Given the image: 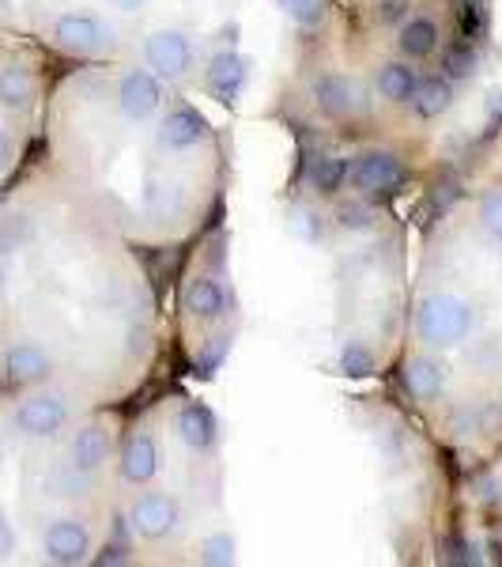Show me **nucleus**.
Returning <instances> with one entry per match:
<instances>
[{
  "instance_id": "7ed1b4c3",
  "label": "nucleus",
  "mask_w": 502,
  "mask_h": 567,
  "mask_svg": "<svg viewBox=\"0 0 502 567\" xmlns=\"http://www.w3.org/2000/svg\"><path fill=\"white\" fill-rule=\"evenodd\" d=\"M45 39L57 50L72 53V58H95V53L114 50L117 31L98 12H91V8H61L45 23Z\"/></svg>"
},
{
  "instance_id": "f8f14e48",
  "label": "nucleus",
  "mask_w": 502,
  "mask_h": 567,
  "mask_svg": "<svg viewBox=\"0 0 502 567\" xmlns=\"http://www.w3.org/2000/svg\"><path fill=\"white\" fill-rule=\"evenodd\" d=\"M159 473V446L148 432H136L122 446V477L129 484H148Z\"/></svg>"
},
{
  "instance_id": "0eeeda50",
  "label": "nucleus",
  "mask_w": 502,
  "mask_h": 567,
  "mask_svg": "<svg viewBox=\"0 0 502 567\" xmlns=\"http://www.w3.org/2000/svg\"><path fill=\"white\" fill-rule=\"evenodd\" d=\"M129 526L144 542H163L178 529V503L167 492H140L129 507Z\"/></svg>"
},
{
  "instance_id": "20e7f679",
  "label": "nucleus",
  "mask_w": 502,
  "mask_h": 567,
  "mask_svg": "<svg viewBox=\"0 0 502 567\" xmlns=\"http://www.w3.org/2000/svg\"><path fill=\"white\" fill-rule=\"evenodd\" d=\"M87 556H91V529L80 515H57L42 529L39 560L72 567V564H84Z\"/></svg>"
},
{
  "instance_id": "a211bd4d",
  "label": "nucleus",
  "mask_w": 502,
  "mask_h": 567,
  "mask_svg": "<svg viewBox=\"0 0 502 567\" xmlns=\"http://www.w3.org/2000/svg\"><path fill=\"white\" fill-rule=\"evenodd\" d=\"M419 87V76L412 65H400V61H389V65L378 69V95L386 103H412Z\"/></svg>"
},
{
  "instance_id": "2eb2a0df",
  "label": "nucleus",
  "mask_w": 502,
  "mask_h": 567,
  "mask_svg": "<svg viewBox=\"0 0 502 567\" xmlns=\"http://www.w3.org/2000/svg\"><path fill=\"white\" fill-rule=\"evenodd\" d=\"M181 299H186L189 315L200 318V322H219L227 315V291L212 277H194Z\"/></svg>"
},
{
  "instance_id": "a878e982",
  "label": "nucleus",
  "mask_w": 502,
  "mask_h": 567,
  "mask_svg": "<svg viewBox=\"0 0 502 567\" xmlns=\"http://www.w3.org/2000/svg\"><path fill=\"white\" fill-rule=\"evenodd\" d=\"M341 371L344 374H355V379H363V374L374 371V352L363 341H348L341 349Z\"/></svg>"
},
{
  "instance_id": "bb28decb",
  "label": "nucleus",
  "mask_w": 502,
  "mask_h": 567,
  "mask_svg": "<svg viewBox=\"0 0 502 567\" xmlns=\"http://www.w3.org/2000/svg\"><path fill=\"white\" fill-rule=\"evenodd\" d=\"M336 224H341L344 231H367L374 224V213L363 200H344V205H336Z\"/></svg>"
},
{
  "instance_id": "393cba45",
  "label": "nucleus",
  "mask_w": 502,
  "mask_h": 567,
  "mask_svg": "<svg viewBox=\"0 0 502 567\" xmlns=\"http://www.w3.org/2000/svg\"><path fill=\"white\" fill-rule=\"evenodd\" d=\"M442 69L450 80H469L472 72H477V50H472V42L464 45H450L442 58Z\"/></svg>"
},
{
  "instance_id": "f257e3e1",
  "label": "nucleus",
  "mask_w": 502,
  "mask_h": 567,
  "mask_svg": "<svg viewBox=\"0 0 502 567\" xmlns=\"http://www.w3.org/2000/svg\"><path fill=\"white\" fill-rule=\"evenodd\" d=\"M39 103V72L20 50L0 45V182L15 171L23 125Z\"/></svg>"
},
{
  "instance_id": "f03ea898",
  "label": "nucleus",
  "mask_w": 502,
  "mask_h": 567,
  "mask_svg": "<svg viewBox=\"0 0 502 567\" xmlns=\"http://www.w3.org/2000/svg\"><path fill=\"white\" fill-rule=\"evenodd\" d=\"M472 326H477L472 303H464L461 296H450V291L423 296L416 307V333L431 349H453V344L469 341Z\"/></svg>"
},
{
  "instance_id": "4468645a",
  "label": "nucleus",
  "mask_w": 502,
  "mask_h": 567,
  "mask_svg": "<svg viewBox=\"0 0 502 567\" xmlns=\"http://www.w3.org/2000/svg\"><path fill=\"white\" fill-rule=\"evenodd\" d=\"M245 76H250V69H245V61L234 50H223L208 61V87H212L223 103H234V99L242 95Z\"/></svg>"
},
{
  "instance_id": "412c9836",
  "label": "nucleus",
  "mask_w": 502,
  "mask_h": 567,
  "mask_svg": "<svg viewBox=\"0 0 502 567\" xmlns=\"http://www.w3.org/2000/svg\"><path fill=\"white\" fill-rule=\"evenodd\" d=\"M453 103V87L446 80H423L412 95V110L419 117H442Z\"/></svg>"
},
{
  "instance_id": "f3484780",
  "label": "nucleus",
  "mask_w": 502,
  "mask_h": 567,
  "mask_svg": "<svg viewBox=\"0 0 502 567\" xmlns=\"http://www.w3.org/2000/svg\"><path fill=\"white\" fill-rule=\"evenodd\" d=\"M438 23L435 20H427V16H412V20H405L400 23V34H397V45H400V53L405 58H431V53L438 50Z\"/></svg>"
},
{
  "instance_id": "1a4fd4ad",
  "label": "nucleus",
  "mask_w": 502,
  "mask_h": 567,
  "mask_svg": "<svg viewBox=\"0 0 502 567\" xmlns=\"http://www.w3.org/2000/svg\"><path fill=\"white\" fill-rule=\"evenodd\" d=\"M109 451H114V435H109L103 424H95V420L76 424V420H72V427H69V458L76 462L80 470L98 473L109 462Z\"/></svg>"
},
{
  "instance_id": "6e6552de",
  "label": "nucleus",
  "mask_w": 502,
  "mask_h": 567,
  "mask_svg": "<svg viewBox=\"0 0 502 567\" xmlns=\"http://www.w3.org/2000/svg\"><path fill=\"white\" fill-rule=\"evenodd\" d=\"M163 103V87H159V76L151 69H133L122 76L117 84V110H122L125 122L140 125L159 110Z\"/></svg>"
},
{
  "instance_id": "5701e85b",
  "label": "nucleus",
  "mask_w": 502,
  "mask_h": 567,
  "mask_svg": "<svg viewBox=\"0 0 502 567\" xmlns=\"http://www.w3.org/2000/svg\"><path fill=\"white\" fill-rule=\"evenodd\" d=\"M453 8H458V23H461L464 39L483 42V34H488V27H491L488 0H453Z\"/></svg>"
},
{
  "instance_id": "aec40b11",
  "label": "nucleus",
  "mask_w": 502,
  "mask_h": 567,
  "mask_svg": "<svg viewBox=\"0 0 502 567\" xmlns=\"http://www.w3.org/2000/svg\"><path fill=\"white\" fill-rule=\"evenodd\" d=\"M344 178H348V163L336 159V155H317L310 163V186H314V194L333 197L344 186Z\"/></svg>"
},
{
  "instance_id": "7c9ffc66",
  "label": "nucleus",
  "mask_w": 502,
  "mask_h": 567,
  "mask_svg": "<svg viewBox=\"0 0 502 567\" xmlns=\"http://www.w3.org/2000/svg\"><path fill=\"white\" fill-rule=\"evenodd\" d=\"M291 231L299 235V239H322V224H317V216L314 213H295L291 216Z\"/></svg>"
},
{
  "instance_id": "c85d7f7f",
  "label": "nucleus",
  "mask_w": 502,
  "mask_h": 567,
  "mask_svg": "<svg viewBox=\"0 0 502 567\" xmlns=\"http://www.w3.org/2000/svg\"><path fill=\"white\" fill-rule=\"evenodd\" d=\"M374 20H378L381 27L405 23L408 20V0H378V4H374Z\"/></svg>"
},
{
  "instance_id": "2f4dec72",
  "label": "nucleus",
  "mask_w": 502,
  "mask_h": 567,
  "mask_svg": "<svg viewBox=\"0 0 502 567\" xmlns=\"http://www.w3.org/2000/svg\"><path fill=\"white\" fill-rule=\"evenodd\" d=\"M106 4L114 8V12H125V16H129V12H140V8L148 4V0H106Z\"/></svg>"
},
{
  "instance_id": "c756f323",
  "label": "nucleus",
  "mask_w": 502,
  "mask_h": 567,
  "mask_svg": "<svg viewBox=\"0 0 502 567\" xmlns=\"http://www.w3.org/2000/svg\"><path fill=\"white\" fill-rule=\"evenodd\" d=\"M205 560H208V564H231V560H234L231 537H227V534L208 537V542H205Z\"/></svg>"
},
{
  "instance_id": "6ab92c4d",
  "label": "nucleus",
  "mask_w": 502,
  "mask_h": 567,
  "mask_svg": "<svg viewBox=\"0 0 502 567\" xmlns=\"http://www.w3.org/2000/svg\"><path fill=\"white\" fill-rule=\"evenodd\" d=\"M453 432L461 435H488V432H499L502 424V405H491V401H477V405H461L458 413H453Z\"/></svg>"
},
{
  "instance_id": "dca6fc26",
  "label": "nucleus",
  "mask_w": 502,
  "mask_h": 567,
  "mask_svg": "<svg viewBox=\"0 0 502 567\" xmlns=\"http://www.w3.org/2000/svg\"><path fill=\"white\" fill-rule=\"evenodd\" d=\"M446 379H450V371H446V363L431 360V355H416V360H408V368H405V382H408V390H412V398H419V401H435V398H442Z\"/></svg>"
},
{
  "instance_id": "ddd939ff",
  "label": "nucleus",
  "mask_w": 502,
  "mask_h": 567,
  "mask_svg": "<svg viewBox=\"0 0 502 567\" xmlns=\"http://www.w3.org/2000/svg\"><path fill=\"white\" fill-rule=\"evenodd\" d=\"M175 427H178V439L189 446V451L200 454V451H212V446H216L219 427H216V416H212V409H208V405L189 401V405L178 413Z\"/></svg>"
},
{
  "instance_id": "b1692460",
  "label": "nucleus",
  "mask_w": 502,
  "mask_h": 567,
  "mask_svg": "<svg viewBox=\"0 0 502 567\" xmlns=\"http://www.w3.org/2000/svg\"><path fill=\"white\" fill-rule=\"evenodd\" d=\"M280 8H284V16L291 23H299V27H322L325 23V12H328V4L325 0H276Z\"/></svg>"
},
{
  "instance_id": "9b49d317",
  "label": "nucleus",
  "mask_w": 502,
  "mask_h": 567,
  "mask_svg": "<svg viewBox=\"0 0 502 567\" xmlns=\"http://www.w3.org/2000/svg\"><path fill=\"white\" fill-rule=\"evenodd\" d=\"M205 136H208V122L194 106L170 110V114L159 122V144L167 152H189V148H197Z\"/></svg>"
},
{
  "instance_id": "cd10ccee",
  "label": "nucleus",
  "mask_w": 502,
  "mask_h": 567,
  "mask_svg": "<svg viewBox=\"0 0 502 567\" xmlns=\"http://www.w3.org/2000/svg\"><path fill=\"white\" fill-rule=\"evenodd\" d=\"M480 224L491 239L502 243V189H491V194L480 200Z\"/></svg>"
},
{
  "instance_id": "39448f33",
  "label": "nucleus",
  "mask_w": 502,
  "mask_h": 567,
  "mask_svg": "<svg viewBox=\"0 0 502 567\" xmlns=\"http://www.w3.org/2000/svg\"><path fill=\"white\" fill-rule=\"evenodd\" d=\"M348 178L363 197H381L405 186L408 171L394 152H363L355 167H348Z\"/></svg>"
},
{
  "instance_id": "9d476101",
  "label": "nucleus",
  "mask_w": 502,
  "mask_h": 567,
  "mask_svg": "<svg viewBox=\"0 0 502 567\" xmlns=\"http://www.w3.org/2000/svg\"><path fill=\"white\" fill-rule=\"evenodd\" d=\"M314 103L325 117H348L363 106V91L341 72H322L314 80Z\"/></svg>"
},
{
  "instance_id": "4be33fe9",
  "label": "nucleus",
  "mask_w": 502,
  "mask_h": 567,
  "mask_svg": "<svg viewBox=\"0 0 502 567\" xmlns=\"http://www.w3.org/2000/svg\"><path fill=\"white\" fill-rule=\"evenodd\" d=\"M144 208H148L155 219H167L178 208L175 182H167L163 175H148V178H144Z\"/></svg>"
},
{
  "instance_id": "473e14b6",
  "label": "nucleus",
  "mask_w": 502,
  "mask_h": 567,
  "mask_svg": "<svg viewBox=\"0 0 502 567\" xmlns=\"http://www.w3.org/2000/svg\"><path fill=\"white\" fill-rule=\"evenodd\" d=\"M488 114H491V125H499V122H502V91H495V95H491Z\"/></svg>"
},
{
  "instance_id": "423d86ee",
  "label": "nucleus",
  "mask_w": 502,
  "mask_h": 567,
  "mask_svg": "<svg viewBox=\"0 0 502 567\" xmlns=\"http://www.w3.org/2000/svg\"><path fill=\"white\" fill-rule=\"evenodd\" d=\"M144 58H148V69L159 80H181L194 72V42L181 31H155L148 42H144Z\"/></svg>"
}]
</instances>
